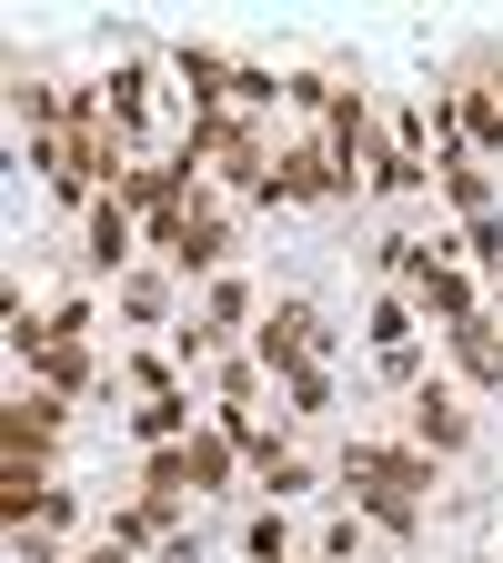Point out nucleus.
<instances>
[{
    "label": "nucleus",
    "instance_id": "obj_12",
    "mask_svg": "<svg viewBox=\"0 0 503 563\" xmlns=\"http://www.w3.org/2000/svg\"><path fill=\"white\" fill-rule=\"evenodd\" d=\"M131 433L152 443V453H162V443H192V402H182V393H141V412H131Z\"/></svg>",
    "mask_w": 503,
    "mask_h": 563
},
{
    "label": "nucleus",
    "instance_id": "obj_13",
    "mask_svg": "<svg viewBox=\"0 0 503 563\" xmlns=\"http://www.w3.org/2000/svg\"><path fill=\"white\" fill-rule=\"evenodd\" d=\"M182 453H192V493H222V483H232V453H242V443L222 433V422H201V433H192Z\"/></svg>",
    "mask_w": 503,
    "mask_h": 563
},
{
    "label": "nucleus",
    "instance_id": "obj_19",
    "mask_svg": "<svg viewBox=\"0 0 503 563\" xmlns=\"http://www.w3.org/2000/svg\"><path fill=\"white\" fill-rule=\"evenodd\" d=\"M242 553L252 563H282V553H293V523H282V514H252L242 523Z\"/></svg>",
    "mask_w": 503,
    "mask_h": 563
},
{
    "label": "nucleus",
    "instance_id": "obj_10",
    "mask_svg": "<svg viewBox=\"0 0 503 563\" xmlns=\"http://www.w3.org/2000/svg\"><path fill=\"white\" fill-rule=\"evenodd\" d=\"M81 262H91V272H121V262H131V211H121L111 191L91 201V222H81Z\"/></svg>",
    "mask_w": 503,
    "mask_h": 563
},
{
    "label": "nucleus",
    "instance_id": "obj_3",
    "mask_svg": "<svg viewBox=\"0 0 503 563\" xmlns=\"http://www.w3.org/2000/svg\"><path fill=\"white\" fill-rule=\"evenodd\" d=\"M51 443H61V393H21L11 412H0V463L51 473Z\"/></svg>",
    "mask_w": 503,
    "mask_h": 563
},
{
    "label": "nucleus",
    "instance_id": "obj_1",
    "mask_svg": "<svg viewBox=\"0 0 503 563\" xmlns=\"http://www.w3.org/2000/svg\"><path fill=\"white\" fill-rule=\"evenodd\" d=\"M322 342H332V332H322V312H313L303 292H282V302L262 312V332H252V363H262L272 383H293V373H313V363H322Z\"/></svg>",
    "mask_w": 503,
    "mask_h": 563
},
{
    "label": "nucleus",
    "instance_id": "obj_17",
    "mask_svg": "<svg viewBox=\"0 0 503 563\" xmlns=\"http://www.w3.org/2000/svg\"><path fill=\"white\" fill-rule=\"evenodd\" d=\"M141 493H172V504H182V493H192V453H182V443L141 453Z\"/></svg>",
    "mask_w": 503,
    "mask_h": 563
},
{
    "label": "nucleus",
    "instance_id": "obj_4",
    "mask_svg": "<svg viewBox=\"0 0 503 563\" xmlns=\"http://www.w3.org/2000/svg\"><path fill=\"white\" fill-rule=\"evenodd\" d=\"M352 493L363 483H393V493H434V453H403V443H342V463H332Z\"/></svg>",
    "mask_w": 503,
    "mask_h": 563
},
{
    "label": "nucleus",
    "instance_id": "obj_8",
    "mask_svg": "<svg viewBox=\"0 0 503 563\" xmlns=\"http://www.w3.org/2000/svg\"><path fill=\"white\" fill-rule=\"evenodd\" d=\"M444 342H453V373H463L473 393H503V322H483V312H473V322H453Z\"/></svg>",
    "mask_w": 503,
    "mask_h": 563
},
{
    "label": "nucleus",
    "instance_id": "obj_7",
    "mask_svg": "<svg viewBox=\"0 0 503 563\" xmlns=\"http://www.w3.org/2000/svg\"><path fill=\"white\" fill-rule=\"evenodd\" d=\"M413 443L434 453V463H444V453H463V443H473V412H463L444 383H413Z\"/></svg>",
    "mask_w": 503,
    "mask_h": 563
},
{
    "label": "nucleus",
    "instance_id": "obj_6",
    "mask_svg": "<svg viewBox=\"0 0 503 563\" xmlns=\"http://www.w3.org/2000/svg\"><path fill=\"white\" fill-rule=\"evenodd\" d=\"M242 322H252V282L232 272V282H211V292H201V312H192L172 342H182V352H211V342H232Z\"/></svg>",
    "mask_w": 503,
    "mask_h": 563
},
{
    "label": "nucleus",
    "instance_id": "obj_2",
    "mask_svg": "<svg viewBox=\"0 0 503 563\" xmlns=\"http://www.w3.org/2000/svg\"><path fill=\"white\" fill-rule=\"evenodd\" d=\"M152 252L172 262V272H222V252H232V222L211 201H192V211H172V222H152Z\"/></svg>",
    "mask_w": 503,
    "mask_h": 563
},
{
    "label": "nucleus",
    "instance_id": "obj_11",
    "mask_svg": "<svg viewBox=\"0 0 503 563\" xmlns=\"http://www.w3.org/2000/svg\"><path fill=\"white\" fill-rule=\"evenodd\" d=\"M444 252H453V242H444ZM444 252L423 262V282H413V302H423V312H444V322H473V282H463V272H453Z\"/></svg>",
    "mask_w": 503,
    "mask_h": 563
},
{
    "label": "nucleus",
    "instance_id": "obj_15",
    "mask_svg": "<svg viewBox=\"0 0 503 563\" xmlns=\"http://www.w3.org/2000/svg\"><path fill=\"white\" fill-rule=\"evenodd\" d=\"M101 91H111V121H121V131H141V111H152V60H121Z\"/></svg>",
    "mask_w": 503,
    "mask_h": 563
},
{
    "label": "nucleus",
    "instance_id": "obj_5",
    "mask_svg": "<svg viewBox=\"0 0 503 563\" xmlns=\"http://www.w3.org/2000/svg\"><path fill=\"white\" fill-rule=\"evenodd\" d=\"M332 191H352V172L332 162V141H293V152L272 162V201H332Z\"/></svg>",
    "mask_w": 503,
    "mask_h": 563
},
{
    "label": "nucleus",
    "instance_id": "obj_20",
    "mask_svg": "<svg viewBox=\"0 0 503 563\" xmlns=\"http://www.w3.org/2000/svg\"><path fill=\"white\" fill-rule=\"evenodd\" d=\"M463 252H473L483 272H503V211H483V222H463Z\"/></svg>",
    "mask_w": 503,
    "mask_h": 563
},
{
    "label": "nucleus",
    "instance_id": "obj_14",
    "mask_svg": "<svg viewBox=\"0 0 503 563\" xmlns=\"http://www.w3.org/2000/svg\"><path fill=\"white\" fill-rule=\"evenodd\" d=\"M444 201L463 211V222H483V211H493V162H473V152L444 162Z\"/></svg>",
    "mask_w": 503,
    "mask_h": 563
},
{
    "label": "nucleus",
    "instance_id": "obj_21",
    "mask_svg": "<svg viewBox=\"0 0 503 563\" xmlns=\"http://www.w3.org/2000/svg\"><path fill=\"white\" fill-rule=\"evenodd\" d=\"M282 393H293V412H303V422H313V412H332V373H322V363H313V373H293Z\"/></svg>",
    "mask_w": 503,
    "mask_h": 563
},
{
    "label": "nucleus",
    "instance_id": "obj_16",
    "mask_svg": "<svg viewBox=\"0 0 503 563\" xmlns=\"http://www.w3.org/2000/svg\"><path fill=\"white\" fill-rule=\"evenodd\" d=\"M31 363H41V393H81V383H91V352H81V342H41Z\"/></svg>",
    "mask_w": 503,
    "mask_h": 563
},
{
    "label": "nucleus",
    "instance_id": "obj_9",
    "mask_svg": "<svg viewBox=\"0 0 503 563\" xmlns=\"http://www.w3.org/2000/svg\"><path fill=\"white\" fill-rule=\"evenodd\" d=\"M363 181H373L383 201H413L423 181H434V172H423V141H413V131H393V141H373V162H363Z\"/></svg>",
    "mask_w": 503,
    "mask_h": 563
},
{
    "label": "nucleus",
    "instance_id": "obj_18",
    "mask_svg": "<svg viewBox=\"0 0 503 563\" xmlns=\"http://www.w3.org/2000/svg\"><path fill=\"white\" fill-rule=\"evenodd\" d=\"M121 312H131V322H162V312H172V282H162V272H121Z\"/></svg>",
    "mask_w": 503,
    "mask_h": 563
}]
</instances>
